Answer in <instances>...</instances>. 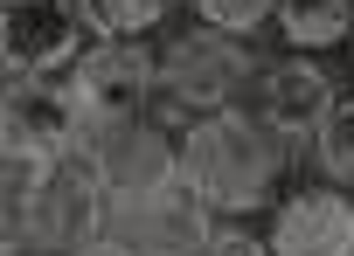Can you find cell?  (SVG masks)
Instances as JSON below:
<instances>
[{
    "mask_svg": "<svg viewBox=\"0 0 354 256\" xmlns=\"http://www.w3.org/2000/svg\"><path fill=\"white\" fill-rule=\"evenodd\" d=\"M209 256H271V242H264V228H257V221H216Z\"/></svg>",
    "mask_w": 354,
    "mask_h": 256,
    "instance_id": "15",
    "label": "cell"
},
{
    "mask_svg": "<svg viewBox=\"0 0 354 256\" xmlns=\"http://www.w3.org/2000/svg\"><path fill=\"white\" fill-rule=\"evenodd\" d=\"M340 70L326 63V56H299V49H278V56H264V70H257V97H250V111L257 118H271L292 146H299V159H306V139L319 132V118L340 104Z\"/></svg>",
    "mask_w": 354,
    "mask_h": 256,
    "instance_id": "5",
    "label": "cell"
},
{
    "mask_svg": "<svg viewBox=\"0 0 354 256\" xmlns=\"http://www.w3.org/2000/svg\"><path fill=\"white\" fill-rule=\"evenodd\" d=\"M91 49L77 0H0V63L21 77H70V63Z\"/></svg>",
    "mask_w": 354,
    "mask_h": 256,
    "instance_id": "6",
    "label": "cell"
},
{
    "mask_svg": "<svg viewBox=\"0 0 354 256\" xmlns=\"http://www.w3.org/2000/svg\"><path fill=\"white\" fill-rule=\"evenodd\" d=\"M91 166H97V180H104L111 208L160 201V194L181 187V132L160 125L153 111H132V118H118V125L97 139Z\"/></svg>",
    "mask_w": 354,
    "mask_h": 256,
    "instance_id": "4",
    "label": "cell"
},
{
    "mask_svg": "<svg viewBox=\"0 0 354 256\" xmlns=\"http://www.w3.org/2000/svg\"><path fill=\"white\" fill-rule=\"evenodd\" d=\"M347 77H354V42H347Z\"/></svg>",
    "mask_w": 354,
    "mask_h": 256,
    "instance_id": "18",
    "label": "cell"
},
{
    "mask_svg": "<svg viewBox=\"0 0 354 256\" xmlns=\"http://www.w3.org/2000/svg\"><path fill=\"white\" fill-rule=\"evenodd\" d=\"M49 166H56V152H42V146H28V139H15L8 125H0V208L21 215V201L35 194V180Z\"/></svg>",
    "mask_w": 354,
    "mask_h": 256,
    "instance_id": "13",
    "label": "cell"
},
{
    "mask_svg": "<svg viewBox=\"0 0 354 256\" xmlns=\"http://www.w3.org/2000/svg\"><path fill=\"white\" fill-rule=\"evenodd\" d=\"M306 166H313V180L354 194V90H340V104H333V111L319 118V132L306 139Z\"/></svg>",
    "mask_w": 354,
    "mask_h": 256,
    "instance_id": "12",
    "label": "cell"
},
{
    "mask_svg": "<svg viewBox=\"0 0 354 256\" xmlns=\"http://www.w3.org/2000/svg\"><path fill=\"white\" fill-rule=\"evenodd\" d=\"M111 235L132 249V256H209V235H216V215L174 187L160 201H139V208H111Z\"/></svg>",
    "mask_w": 354,
    "mask_h": 256,
    "instance_id": "9",
    "label": "cell"
},
{
    "mask_svg": "<svg viewBox=\"0 0 354 256\" xmlns=\"http://www.w3.org/2000/svg\"><path fill=\"white\" fill-rule=\"evenodd\" d=\"M271 256H354V194L326 180H299L264 215Z\"/></svg>",
    "mask_w": 354,
    "mask_h": 256,
    "instance_id": "7",
    "label": "cell"
},
{
    "mask_svg": "<svg viewBox=\"0 0 354 256\" xmlns=\"http://www.w3.org/2000/svg\"><path fill=\"white\" fill-rule=\"evenodd\" d=\"M188 14H195L202 28H216V35L257 42V35H271V21H278V0H188Z\"/></svg>",
    "mask_w": 354,
    "mask_h": 256,
    "instance_id": "14",
    "label": "cell"
},
{
    "mask_svg": "<svg viewBox=\"0 0 354 256\" xmlns=\"http://www.w3.org/2000/svg\"><path fill=\"white\" fill-rule=\"evenodd\" d=\"M257 70H264V49L257 42H236V35H216L202 21L188 28H167L160 35V77H153V97L146 111L174 132H188L216 111H243L257 97Z\"/></svg>",
    "mask_w": 354,
    "mask_h": 256,
    "instance_id": "2",
    "label": "cell"
},
{
    "mask_svg": "<svg viewBox=\"0 0 354 256\" xmlns=\"http://www.w3.org/2000/svg\"><path fill=\"white\" fill-rule=\"evenodd\" d=\"M15 242H21V215L0 208V256H15Z\"/></svg>",
    "mask_w": 354,
    "mask_h": 256,
    "instance_id": "17",
    "label": "cell"
},
{
    "mask_svg": "<svg viewBox=\"0 0 354 256\" xmlns=\"http://www.w3.org/2000/svg\"><path fill=\"white\" fill-rule=\"evenodd\" d=\"M153 77H160V42H91V49L70 63L63 83H70L84 104L132 118V111H146Z\"/></svg>",
    "mask_w": 354,
    "mask_h": 256,
    "instance_id": "8",
    "label": "cell"
},
{
    "mask_svg": "<svg viewBox=\"0 0 354 256\" xmlns=\"http://www.w3.org/2000/svg\"><path fill=\"white\" fill-rule=\"evenodd\" d=\"M174 0H77V21L91 42H160Z\"/></svg>",
    "mask_w": 354,
    "mask_h": 256,
    "instance_id": "11",
    "label": "cell"
},
{
    "mask_svg": "<svg viewBox=\"0 0 354 256\" xmlns=\"http://www.w3.org/2000/svg\"><path fill=\"white\" fill-rule=\"evenodd\" d=\"M104 228H111V194H104V180H97V166L84 152H63L35 180V194L21 201V235L49 256H70Z\"/></svg>",
    "mask_w": 354,
    "mask_h": 256,
    "instance_id": "3",
    "label": "cell"
},
{
    "mask_svg": "<svg viewBox=\"0 0 354 256\" xmlns=\"http://www.w3.org/2000/svg\"><path fill=\"white\" fill-rule=\"evenodd\" d=\"M271 35H278V49H299V56H347L354 0H278Z\"/></svg>",
    "mask_w": 354,
    "mask_h": 256,
    "instance_id": "10",
    "label": "cell"
},
{
    "mask_svg": "<svg viewBox=\"0 0 354 256\" xmlns=\"http://www.w3.org/2000/svg\"><path fill=\"white\" fill-rule=\"evenodd\" d=\"M292 166H299V146L250 104L216 111L181 132V187L216 221H264L278 194L292 187Z\"/></svg>",
    "mask_w": 354,
    "mask_h": 256,
    "instance_id": "1",
    "label": "cell"
},
{
    "mask_svg": "<svg viewBox=\"0 0 354 256\" xmlns=\"http://www.w3.org/2000/svg\"><path fill=\"white\" fill-rule=\"evenodd\" d=\"M70 256H132V249H125V242L104 228V235H91V242H84V249H70Z\"/></svg>",
    "mask_w": 354,
    "mask_h": 256,
    "instance_id": "16",
    "label": "cell"
}]
</instances>
